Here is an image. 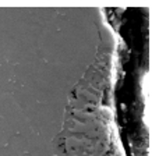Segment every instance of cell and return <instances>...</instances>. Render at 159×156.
<instances>
[{
	"label": "cell",
	"instance_id": "cell-4",
	"mask_svg": "<svg viewBox=\"0 0 159 156\" xmlns=\"http://www.w3.org/2000/svg\"><path fill=\"white\" fill-rule=\"evenodd\" d=\"M30 13L42 25L52 22L57 16V11L55 8H30Z\"/></svg>",
	"mask_w": 159,
	"mask_h": 156
},
{
	"label": "cell",
	"instance_id": "cell-6",
	"mask_svg": "<svg viewBox=\"0 0 159 156\" xmlns=\"http://www.w3.org/2000/svg\"><path fill=\"white\" fill-rule=\"evenodd\" d=\"M14 79V64L6 63L0 64V81H13Z\"/></svg>",
	"mask_w": 159,
	"mask_h": 156
},
{
	"label": "cell",
	"instance_id": "cell-5",
	"mask_svg": "<svg viewBox=\"0 0 159 156\" xmlns=\"http://www.w3.org/2000/svg\"><path fill=\"white\" fill-rule=\"evenodd\" d=\"M7 146H10L13 151H16L17 154L24 155L27 154V138L22 137L21 134H16L13 137L8 138Z\"/></svg>",
	"mask_w": 159,
	"mask_h": 156
},
{
	"label": "cell",
	"instance_id": "cell-7",
	"mask_svg": "<svg viewBox=\"0 0 159 156\" xmlns=\"http://www.w3.org/2000/svg\"><path fill=\"white\" fill-rule=\"evenodd\" d=\"M0 130L4 132L7 138H10V137H13V135L18 134V132H17V130H16V127H14L10 121H7L6 118H3L2 116H0Z\"/></svg>",
	"mask_w": 159,
	"mask_h": 156
},
{
	"label": "cell",
	"instance_id": "cell-8",
	"mask_svg": "<svg viewBox=\"0 0 159 156\" xmlns=\"http://www.w3.org/2000/svg\"><path fill=\"white\" fill-rule=\"evenodd\" d=\"M17 88V82L14 81H0V96L13 93L14 89Z\"/></svg>",
	"mask_w": 159,
	"mask_h": 156
},
{
	"label": "cell",
	"instance_id": "cell-9",
	"mask_svg": "<svg viewBox=\"0 0 159 156\" xmlns=\"http://www.w3.org/2000/svg\"><path fill=\"white\" fill-rule=\"evenodd\" d=\"M7 141H8V138L6 137V134L0 130V148H3V146L7 145Z\"/></svg>",
	"mask_w": 159,
	"mask_h": 156
},
{
	"label": "cell",
	"instance_id": "cell-2",
	"mask_svg": "<svg viewBox=\"0 0 159 156\" xmlns=\"http://www.w3.org/2000/svg\"><path fill=\"white\" fill-rule=\"evenodd\" d=\"M27 154L32 155H43V156H53L55 149L52 146V142L46 138L41 137L36 132H32L27 138Z\"/></svg>",
	"mask_w": 159,
	"mask_h": 156
},
{
	"label": "cell",
	"instance_id": "cell-1",
	"mask_svg": "<svg viewBox=\"0 0 159 156\" xmlns=\"http://www.w3.org/2000/svg\"><path fill=\"white\" fill-rule=\"evenodd\" d=\"M63 103H36L32 109L25 112L31 128L46 140H52L61 128Z\"/></svg>",
	"mask_w": 159,
	"mask_h": 156
},
{
	"label": "cell",
	"instance_id": "cell-3",
	"mask_svg": "<svg viewBox=\"0 0 159 156\" xmlns=\"http://www.w3.org/2000/svg\"><path fill=\"white\" fill-rule=\"evenodd\" d=\"M11 95H13L16 103L18 105L20 109L24 113L28 112L30 109H32V107L38 103V100H36V98L34 96V93L31 92L27 87H21V85H18V84H17V88L14 89V92L11 93Z\"/></svg>",
	"mask_w": 159,
	"mask_h": 156
}]
</instances>
